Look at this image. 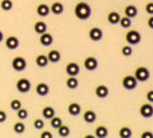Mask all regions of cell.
Instances as JSON below:
<instances>
[{"label":"cell","instance_id":"obj_12","mask_svg":"<svg viewBox=\"0 0 153 138\" xmlns=\"http://www.w3.org/2000/svg\"><path fill=\"white\" fill-rule=\"evenodd\" d=\"M95 94L98 98L104 99L108 96L109 89L105 86V85H99V86L95 89Z\"/></svg>","mask_w":153,"mask_h":138},{"label":"cell","instance_id":"obj_14","mask_svg":"<svg viewBox=\"0 0 153 138\" xmlns=\"http://www.w3.org/2000/svg\"><path fill=\"white\" fill-rule=\"evenodd\" d=\"M97 119V114L94 111L92 110H88L86 111L83 114V120L87 123H92L96 121Z\"/></svg>","mask_w":153,"mask_h":138},{"label":"cell","instance_id":"obj_21","mask_svg":"<svg viewBox=\"0 0 153 138\" xmlns=\"http://www.w3.org/2000/svg\"><path fill=\"white\" fill-rule=\"evenodd\" d=\"M42 114L43 116V118L50 120L51 118H53L54 114H56V111H54V109L51 106H45V108L42 111Z\"/></svg>","mask_w":153,"mask_h":138},{"label":"cell","instance_id":"obj_35","mask_svg":"<svg viewBox=\"0 0 153 138\" xmlns=\"http://www.w3.org/2000/svg\"><path fill=\"white\" fill-rule=\"evenodd\" d=\"M121 52H122L123 55L130 56L131 55H132V52H133V49H132V47H131L130 45H125V46H123Z\"/></svg>","mask_w":153,"mask_h":138},{"label":"cell","instance_id":"obj_29","mask_svg":"<svg viewBox=\"0 0 153 138\" xmlns=\"http://www.w3.org/2000/svg\"><path fill=\"white\" fill-rule=\"evenodd\" d=\"M119 23H120V25H121L122 28L128 29L131 26V24H132V21H131L130 18L126 16V17H123V18H120Z\"/></svg>","mask_w":153,"mask_h":138},{"label":"cell","instance_id":"obj_15","mask_svg":"<svg viewBox=\"0 0 153 138\" xmlns=\"http://www.w3.org/2000/svg\"><path fill=\"white\" fill-rule=\"evenodd\" d=\"M36 93L39 95V96H46V95L49 93V86L46 83L41 82L36 86Z\"/></svg>","mask_w":153,"mask_h":138},{"label":"cell","instance_id":"obj_5","mask_svg":"<svg viewBox=\"0 0 153 138\" xmlns=\"http://www.w3.org/2000/svg\"><path fill=\"white\" fill-rule=\"evenodd\" d=\"M31 87L30 81L27 78H19L16 83V88L20 93H27L30 91Z\"/></svg>","mask_w":153,"mask_h":138},{"label":"cell","instance_id":"obj_30","mask_svg":"<svg viewBox=\"0 0 153 138\" xmlns=\"http://www.w3.org/2000/svg\"><path fill=\"white\" fill-rule=\"evenodd\" d=\"M0 6H1V8L4 11H9L13 7V3L11 0H2Z\"/></svg>","mask_w":153,"mask_h":138},{"label":"cell","instance_id":"obj_27","mask_svg":"<svg viewBox=\"0 0 153 138\" xmlns=\"http://www.w3.org/2000/svg\"><path fill=\"white\" fill-rule=\"evenodd\" d=\"M67 86L70 89H76L79 87V80L76 78V77H69L67 79Z\"/></svg>","mask_w":153,"mask_h":138},{"label":"cell","instance_id":"obj_26","mask_svg":"<svg viewBox=\"0 0 153 138\" xmlns=\"http://www.w3.org/2000/svg\"><path fill=\"white\" fill-rule=\"evenodd\" d=\"M119 136L121 138H129L132 136V130L127 126H123L119 130Z\"/></svg>","mask_w":153,"mask_h":138},{"label":"cell","instance_id":"obj_34","mask_svg":"<svg viewBox=\"0 0 153 138\" xmlns=\"http://www.w3.org/2000/svg\"><path fill=\"white\" fill-rule=\"evenodd\" d=\"M17 115H18L19 119H20V120H25L28 117L29 112H28V111L26 109H23L22 107H21L19 110L17 111Z\"/></svg>","mask_w":153,"mask_h":138},{"label":"cell","instance_id":"obj_4","mask_svg":"<svg viewBox=\"0 0 153 138\" xmlns=\"http://www.w3.org/2000/svg\"><path fill=\"white\" fill-rule=\"evenodd\" d=\"M122 85H123L124 89H126L127 90H132V89H136L137 85V80L136 79V77L134 76L127 75L123 78Z\"/></svg>","mask_w":153,"mask_h":138},{"label":"cell","instance_id":"obj_16","mask_svg":"<svg viewBox=\"0 0 153 138\" xmlns=\"http://www.w3.org/2000/svg\"><path fill=\"white\" fill-rule=\"evenodd\" d=\"M68 111L72 116H78L81 112V107H80V105L79 103L72 102V103H70L68 105Z\"/></svg>","mask_w":153,"mask_h":138},{"label":"cell","instance_id":"obj_17","mask_svg":"<svg viewBox=\"0 0 153 138\" xmlns=\"http://www.w3.org/2000/svg\"><path fill=\"white\" fill-rule=\"evenodd\" d=\"M50 11V7L46 4H40L36 8V12L40 17H47Z\"/></svg>","mask_w":153,"mask_h":138},{"label":"cell","instance_id":"obj_24","mask_svg":"<svg viewBox=\"0 0 153 138\" xmlns=\"http://www.w3.org/2000/svg\"><path fill=\"white\" fill-rule=\"evenodd\" d=\"M48 58L46 55H39L36 59H35V63H36V65L40 67H45L48 65Z\"/></svg>","mask_w":153,"mask_h":138},{"label":"cell","instance_id":"obj_18","mask_svg":"<svg viewBox=\"0 0 153 138\" xmlns=\"http://www.w3.org/2000/svg\"><path fill=\"white\" fill-rule=\"evenodd\" d=\"M34 31L38 34H42V33H45L46 32L47 30V25L45 22H43V21H37L34 24Z\"/></svg>","mask_w":153,"mask_h":138},{"label":"cell","instance_id":"obj_38","mask_svg":"<svg viewBox=\"0 0 153 138\" xmlns=\"http://www.w3.org/2000/svg\"><path fill=\"white\" fill-rule=\"evenodd\" d=\"M141 138H153V133L150 131H144L140 134Z\"/></svg>","mask_w":153,"mask_h":138},{"label":"cell","instance_id":"obj_42","mask_svg":"<svg viewBox=\"0 0 153 138\" xmlns=\"http://www.w3.org/2000/svg\"><path fill=\"white\" fill-rule=\"evenodd\" d=\"M148 25L150 29H153V16L149 17L148 19Z\"/></svg>","mask_w":153,"mask_h":138},{"label":"cell","instance_id":"obj_43","mask_svg":"<svg viewBox=\"0 0 153 138\" xmlns=\"http://www.w3.org/2000/svg\"><path fill=\"white\" fill-rule=\"evenodd\" d=\"M4 39V34H3V32L1 30H0V42L2 41V40Z\"/></svg>","mask_w":153,"mask_h":138},{"label":"cell","instance_id":"obj_39","mask_svg":"<svg viewBox=\"0 0 153 138\" xmlns=\"http://www.w3.org/2000/svg\"><path fill=\"white\" fill-rule=\"evenodd\" d=\"M41 138H53V134L51 132L49 131H45V132H42L40 135Z\"/></svg>","mask_w":153,"mask_h":138},{"label":"cell","instance_id":"obj_6","mask_svg":"<svg viewBox=\"0 0 153 138\" xmlns=\"http://www.w3.org/2000/svg\"><path fill=\"white\" fill-rule=\"evenodd\" d=\"M11 66H12V67H13L14 70H16L18 72H21V71H23L26 68V66H27V62H26V60L23 57L17 56V57H15L12 60Z\"/></svg>","mask_w":153,"mask_h":138},{"label":"cell","instance_id":"obj_13","mask_svg":"<svg viewBox=\"0 0 153 138\" xmlns=\"http://www.w3.org/2000/svg\"><path fill=\"white\" fill-rule=\"evenodd\" d=\"M19 41L15 36H9L6 40V46L9 50H15L19 47Z\"/></svg>","mask_w":153,"mask_h":138},{"label":"cell","instance_id":"obj_40","mask_svg":"<svg viewBox=\"0 0 153 138\" xmlns=\"http://www.w3.org/2000/svg\"><path fill=\"white\" fill-rule=\"evenodd\" d=\"M146 98L149 102H153V89L149 90L146 94Z\"/></svg>","mask_w":153,"mask_h":138},{"label":"cell","instance_id":"obj_22","mask_svg":"<svg viewBox=\"0 0 153 138\" xmlns=\"http://www.w3.org/2000/svg\"><path fill=\"white\" fill-rule=\"evenodd\" d=\"M50 10L54 14V15H60L64 11V6L60 2H54L52 4Z\"/></svg>","mask_w":153,"mask_h":138},{"label":"cell","instance_id":"obj_31","mask_svg":"<svg viewBox=\"0 0 153 138\" xmlns=\"http://www.w3.org/2000/svg\"><path fill=\"white\" fill-rule=\"evenodd\" d=\"M50 120H51V122H50L51 126L53 127V129H58L59 127L63 124L62 123V120L59 117H56V116H53V117L51 118Z\"/></svg>","mask_w":153,"mask_h":138},{"label":"cell","instance_id":"obj_33","mask_svg":"<svg viewBox=\"0 0 153 138\" xmlns=\"http://www.w3.org/2000/svg\"><path fill=\"white\" fill-rule=\"evenodd\" d=\"M9 105H10V108H11V109H12L13 111H17L18 110H19L21 107H22V104H21V101H20L19 100H18V99L12 100L11 101H10Z\"/></svg>","mask_w":153,"mask_h":138},{"label":"cell","instance_id":"obj_41","mask_svg":"<svg viewBox=\"0 0 153 138\" xmlns=\"http://www.w3.org/2000/svg\"><path fill=\"white\" fill-rule=\"evenodd\" d=\"M7 120V113L4 111H0V123H4Z\"/></svg>","mask_w":153,"mask_h":138},{"label":"cell","instance_id":"obj_8","mask_svg":"<svg viewBox=\"0 0 153 138\" xmlns=\"http://www.w3.org/2000/svg\"><path fill=\"white\" fill-rule=\"evenodd\" d=\"M79 71H80L79 66L74 62L68 63L67 66H65V72H67V74L69 77H76L79 75Z\"/></svg>","mask_w":153,"mask_h":138},{"label":"cell","instance_id":"obj_1","mask_svg":"<svg viewBox=\"0 0 153 138\" xmlns=\"http://www.w3.org/2000/svg\"><path fill=\"white\" fill-rule=\"evenodd\" d=\"M75 15L79 19L86 20L88 19L91 15V7L86 2H79L75 7Z\"/></svg>","mask_w":153,"mask_h":138},{"label":"cell","instance_id":"obj_2","mask_svg":"<svg viewBox=\"0 0 153 138\" xmlns=\"http://www.w3.org/2000/svg\"><path fill=\"white\" fill-rule=\"evenodd\" d=\"M149 71L147 67L145 66H139L136 69L135 74H134V77H136V79L137 81L140 82H145L149 78Z\"/></svg>","mask_w":153,"mask_h":138},{"label":"cell","instance_id":"obj_10","mask_svg":"<svg viewBox=\"0 0 153 138\" xmlns=\"http://www.w3.org/2000/svg\"><path fill=\"white\" fill-rule=\"evenodd\" d=\"M84 67L89 71H94L98 67V61L93 56H89L84 60Z\"/></svg>","mask_w":153,"mask_h":138},{"label":"cell","instance_id":"obj_3","mask_svg":"<svg viewBox=\"0 0 153 138\" xmlns=\"http://www.w3.org/2000/svg\"><path fill=\"white\" fill-rule=\"evenodd\" d=\"M126 40L129 44H132V45L138 44L141 41V34L137 30H129L126 35Z\"/></svg>","mask_w":153,"mask_h":138},{"label":"cell","instance_id":"obj_11","mask_svg":"<svg viewBox=\"0 0 153 138\" xmlns=\"http://www.w3.org/2000/svg\"><path fill=\"white\" fill-rule=\"evenodd\" d=\"M39 41H40L42 45H43V46H49V45H51L53 44V38L51 33L45 32V33L41 34V36L39 38Z\"/></svg>","mask_w":153,"mask_h":138},{"label":"cell","instance_id":"obj_20","mask_svg":"<svg viewBox=\"0 0 153 138\" xmlns=\"http://www.w3.org/2000/svg\"><path fill=\"white\" fill-rule=\"evenodd\" d=\"M125 14L126 17L132 18L137 15V8L134 5H128L125 8Z\"/></svg>","mask_w":153,"mask_h":138},{"label":"cell","instance_id":"obj_23","mask_svg":"<svg viewBox=\"0 0 153 138\" xmlns=\"http://www.w3.org/2000/svg\"><path fill=\"white\" fill-rule=\"evenodd\" d=\"M120 18H121V17H120V15L116 11H111L107 16V20H108L109 23L115 25V24L119 23Z\"/></svg>","mask_w":153,"mask_h":138},{"label":"cell","instance_id":"obj_25","mask_svg":"<svg viewBox=\"0 0 153 138\" xmlns=\"http://www.w3.org/2000/svg\"><path fill=\"white\" fill-rule=\"evenodd\" d=\"M95 134L97 137H99V138L106 137L108 135V130L105 126L99 125L98 127H96V129H95Z\"/></svg>","mask_w":153,"mask_h":138},{"label":"cell","instance_id":"obj_37","mask_svg":"<svg viewBox=\"0 0 153 138\" xmlns=\"http://www.w3.org/2000/svg\"><path fill=\"white\" fill-rule=\"evenodd\" d=\"M146 12L149 15H153V2H149L145 6Z\"/></svg>","mask_w":153,"mask_h":138},{"label":"cell","instance_id":"obj_28","mask_svg":"<svg viewBox=\"0 0 153 138\" xmlns=\"http://www.w3.org/2000/svg\"><path fill=\"white\" fill-rule=\"evenodd\" d=\"M57 130H58V134L61 137H67L70 134V129L67 125H64V124H62Z\"/></svg>","mask_w":153,"mask_h":138},{"label":"cell","instance_id":"obj_9","mask_svg":"<svg viewBox=\"0 0 153 138\" xmlns=\"http://www.w3.org/2000/svg\"><path fill=\"white\" fill-rule=\"evenodd\" d=\"M89 36H90V39L91 41H98L102 40V36H103V32H102V30L100 28L93 27L89 31Z\"/></svg>","mask_w":153,"mask_h":138},{"label":"cell","instance_id":"obj_36","mask_svg":"<svg viewBox=\"0 0 153 138\" xmlns=\"http://www.w3.org/2000/svg\"><path fill=\"white\" fill-rule=\"evenodd\" d=\"M33 126L34 128L37 129V130H41L43 128V126H45V122H43L42 119H36L34 122H33Z\"/></svg>","mask_w":153,"mask_h":138},{"label":"cell","instance_id":"obj_7","mask_svg":"<svg viewBox=\"0 0 153 138\" xmlns=\"http://www.w3.org/2000/svg\"><path fill=\"white\" fill-rule=\"evenodd\" d=\"M139 113L142 117L150 118L153 116V106L149 103L142 104L139 109Z\"/></svg>","mask_w":153,"mask_h":138},{"label":"cell","instance_id":"obj_32","mask_svg":"<svg viewBox=\"0 0 153 138\" xmlns=\"http://www.w3.org/2000/svg\"><path fill=\"white\" fill-rule=\"evenodd\" d=\"M13 130L16 134H22L25 131V125L23 123L21 122H18L14 124L13 126Z\"/></svg>","mask_w":153,"mask_h":138},{"label":"cell","instance_id":"obj_19","mask_svg":"<svg viewBox=\"0 0 153 138\" xmlns=\"http://www.w3.org/2000/svg\"><path fill=\"white\" fill-rule=\"evenodd\" d=\"M47 58L49 60V62H52V63H57L60 61L61 59V55L60 52L57 51V50H52L48 52L47 55Z\"/></svg>","mask_w":153,"mask_h":138}]
</instances>
